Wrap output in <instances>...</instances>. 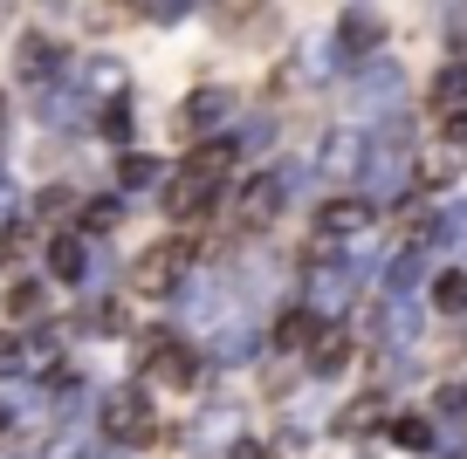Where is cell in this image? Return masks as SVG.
I'll return each mask as SVG.
<instances>
[{
    "label": "cell",
    "mask_w": 467,
    "mask_h": 459,
    "mask_svg": "<svg viewBox=\"0 0 467 459\" xmlns=\"http://www.w3.org/2000/svg\"><path fill=\"white\" fill-rule=\"evenodd\" d=\"M379 42H385V21L371 15V7H350V15L337 21V48H344V56H371Z\"/></svg>",
    "instance_id": "obj_6"
},
{
    "label": "cell",
    "mask_w": 467,
    "mask_h": 459,
    "mask_svg": "<svg viewBox=\"0 0 467 459\" xmlns=\"http://www.w3.org/2000/svg\"><path fill=\"white\" fill-rule=\"evenodd\" d=\"M275 206H282V186H275V178H248V186H241V199H234V227H241V233L268 227V219H275Z\"/></svg>",
    "instance_id": "obj_4"
},
{
    "label": "cell",
    "mask_w": 467,
    "mask_h": 459,
    "mask_svg": "<svg viewBox=\"0 0 467 459\" xmlns=\"http://www.w3.org/2000/svg\"><path fill=\"white\" fill-rule=\"evenodd\" d=\"M392 97H399V69H385V62H379V69H365V76H358V89H350L358 110H385Z\"/></svg>",
    "instance_id": "obj_7"
},
{
    "label": "cell",
    "mask_w": 467,
    "mask_h": 459,
    "mask_svg": "<svg viewBox=\"0 0 467 459\" xmlns=\"http://www.w3.org/2000/svg\"><path fill=\"white\" fill-rule=\"evenodd\" d=\"M186 268H192V240H159L151 254L131 260V295H172Z\"/></svg>",
    "instance_id": "obj_1"
},
{
    "label": "cell",
    "mask_w": 467,
    "mask_h": 459,
    "mask_svg": "<svg viewBox=\"0 0 467 459\" xmlns=\"http://www.w3.org/2000/svg\"><path fill=\"white\" fill-rule=\"evenodd\" d=\"M358 158H365V144L350 138V130H337V138L323 144V172H337V178H344V172H350V165H358Z\"/></svg>",
    "instance_id": "obj_12"
},
{
    "label": "cell",
    "mask_w": 467,
    "mask_h": 459,
    "mask_svg": "<svg viewBox=\"0 0 467 459\" xmlns=\"http://www.w3.org/2000/svg\"><path fill=\"white\" fill-rule=\"evenodd\" d=\"M461 97H467V69H447V76H440V89H433V103H440V110H453Z\"/></svg>",
    "instance_id": "obj_16"
},
{
    "label": "cell",
    "mask_w": 467,
    "mask_h": 459,
    "mask_svg": "<svg viewBox=\"0 0 467 459\" xmlns=\"http://www.w3.org/2000/svg\"><path fill=\"white\" fill-rule=\"evenodd\" d=\"M227 158H234V144H192V151H186V172L192 178H220V172H227Z\"/></svg>",
    "instance_id": "obj_10"
},
{
    "label": "cell",
    "mask_w": 467,
    "mask_h": 459,
    "mask_svg": "<svg viewBox=\"0 0 467 459\" xmlns=\"http://www.w3.org/2000/svg\"><path fill=\"white\" fill-rule=\"evenodd\" d=\"M447 144H467V110H447Z\"/></svg>",
    "instance_id": "obj_23"
},
{
    "label": "cell",
    "mask_w": 467,
    "mask_h": 459,
    "mask_svg": "<svg viewBox=\"0 0 467 459\" xmlns=\"http://www.w3.org/2000/svg\"><path fill=\"white\" fill-rule=\"evenodd\" d=\"M15 371H28V350H21V336L0 330V377H15Z\"/></svg>",
    "instance_id": "obj_17"
},
{
    "label": "cell",
    "mask_w": 467,
    "mask_h": 459,
    "mask_svg": "<svg viewBox=\"0 0 467 459\" xmlns=\"http://www.w3.org/2000/svg\"><path fill=\"white\" fill-rule=\"evenodd\" d=\"M48 268H56V274H62V281H76V274H83V268H89V254H83V240H69V233H62V240H56V247H48Z\"/></svg>",
    "instance_id": "obj_14"
},
{
    "label": "cell",
    "mask_w": 467,
    "mask_h": 459,
    "mask_svg": "<svg viewBox=\"0 0 467 459\" xmlns=\"http://www.w3.org/2000/svg\"><path fill=\"white\" fill-rule=\"evenodd\" d=\"M83 227H89V233H110V227H117V199H97V206H83Z\"/></svg>",
    "instance_id": "obj_18"
},
{
    "label": "cell",
    "mask_w": 467,
    "mask_h": 459,
    "mask_svg": "<svg viewBox=\"0 0 467 459\" xmlns=\"http://www.w3.org/2000/svg\"><path fill=\"white\" fill-rule=\"evenodd\" d=\"M48 69H56V42H48V35H28V42H21V76L42 83Z\"/></svg>",
    "instance_id": "obj_11"
},
{
    "label": "cell",
    "mask_w": 467,
    "mask_h": 459,
    "mask_svg": "<svg viewBox=\"0 0 467 459\" xmlns=\"http://www.w3.org/2000/svg\"><path fill=\"white\" fill-rule=\"evenodd\" d=\"M433 301L447 309V316H461V309H467V268H447V274H440V281H433Z\"/></svg>",
    "instance_id": "obj_15"
},
{
    "label": "cell",
    "mask_w": 467,
    "mask_h": 459,
    "mask_svg": "<svg viewBox=\"0 0 467 459\" xmlns=\"http://www.w3.org/2000/svg\"><path fill=\"white\" fill-rule=\"evenodd\" d=\"M7 432H15V412H7V404H0V445H7Z\"/></svg>",
    "instance_id": "obj_24"
},
{
    "label": "cell",
    "mask_w": 467,
    "mask_h": 459,
    "mask_svg": "<svg viewBox=\"0 0 467 459\" xmlns=\"http://www.w3.org/2000/svg\"><path fill=\"white\" fill-rule=\"evenodd\" d=\"M117 178H124V186H151L159 165H151V158H124V165H117Z\"/></svg>",
    "instance_id": "obj_19"
},
{
    "label": "cell",
    "mask_w": 467,
    "mask_h": 459,
    "mask_svg": "<svg viewBox=\"0 0 467 459\" xmlns=\"http://www.w3.org/2000/svg\"><path fill=\"white\" fill-rule=\"evenodd\" d=\"M234 459H275V445H262V439H241V445H234Z\"/></svg>",
    "instance_id": "obj_22"
},
{
    "label": "cell",
    "mask_w": 467,
    "mask_h": 459,
    "mask_svg": "<svg viewBox=\"0 0 467 459\" xmlns=\"http://www.w3.org/2000/svg\"><path fill=\"white\" fill-rule=\"evenodd\" d=\"M7 309H15L21 322H35V316L48 309V288H42V281H15V288H7Z\"/></svg>",
    "instance_id": "obj_13"
},
{
    "label": "cell",
    "mask_w": 467,
    "mask_h": 459,
    "mask_svg": "<svg viewBox=\"0 0 467 459\" xmlns=\"http://www.w3.org/2000/svg\"><path fill=\"white\" fill-rule=\"evenodd\" d=\"M0 254H7V260H21V254H28V227H7V240H0Z\"/></svg>",
    "instance_id": "obj_21"
},
{
    "label": "cell",
    "mask_w": 467,
    "mask_h": 459,
    "mask_svg": "<svg viewBox=\"0 0 467 459\" xmlns=\"http://www.w3.org/2000/svg\"><path fill=\"white\" fill-rule=\"evenodd\" d=\"M227 110H234L227 89H192V97H186V124H220Z\"/></svg>",
    "instance_id": "obj_9"
},
{
    "label": "cell",
    "mask_w": 467,
    "mask_h": 459,
    "mask_svg": "<svg viewBox=\"0 0 467 459\" xmlns=\"http://www.w3.org/2000/svg\"><path fill=\"white\" fill-rule=\"evenodd\" d=\"M440 412H447V418H467V384H440Z\"/></svg>",
    "instance_id": "obj_20"
},
{
    "label": "cell",
    "mask_w": 467,
    "mask_h": 459,
    "mask_svg": "<svg viewBox=\"0 0 467 459\" xmlns=\"http://www.w3.org/2000/svg\"><path fill=\"white\" fill-rule=\"evenodd\" d=\"M213 206H220V178L179 172V186L165 192V213H172V219H200V213H213Z\"/></svg>",
    "instance_id": "obj_5"
},
{
    "label": "cell",
    "mask_w": 467,
    "mask_h": 459,
    "mask_svg": "<svg viewBox=\"0 0 467 459\" xmlns=\"http://www.w3.org/2000/svg\"><path fill=\"white\" fill-rule=\"evenodd\" d=\"M103 432H110L117 445H151V432H159L151 398H145V391H110V404H103Z\"/></svg>",
    "instance_id": "obj_2"
},
{
    "label": "cell",
    "mask_w": 467,
    "mask_h": 459,
    "mask_svg": "<svg viewBox=\"0 0 467 459\" xmlns=\"http://www.w3.org/2000/svg\"><path fill=\"white\" fill-rule=\"evenodd\" d=\"M350 363V336L344 330H317V343H309V371L317 377H337Z\"/></svg>",
    "instance_id": "obj_8"
},
{
    "label": "cell",
    "mask_w": 467,
    "mask_h": 459,
    "mask_svg": "<svg viewBox=\"0 0 467 459\" xmlns=\"http://www.w3.org/2000/svg\"><path fill=\"white\" fill-rule=\"evenodd\" d=\"M371 227V192H337V199L317 206V233L323 240H350V233Z\"/></svg>",
    "instance_id": "obj_3"
}]
</instances>
